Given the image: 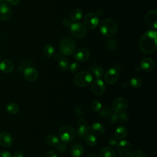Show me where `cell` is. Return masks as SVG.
I'll use <instances>...</instances> for the list:
<instances>
[{
  "instance_id": "cell-27",
  "label": "cell",
  "mask_w": 157,
  "mask_h": 157,
  "mask_svg": "<svg viewBox=\"0 0 157 157\" xmlns=\"http://www.w3.org/2000/svg\"><path fill=\"white\" fill-rule=\"evenodd\" d=\"M43 53L47 58H51L54 55L55 48L51 44H47L44 47Z\"/></svg>"
},
{
  "instance_id": "cell-20",
  "label": "cell",
  "mask_w": 157,
  "mask_h": 157,
  "mask_svg": "<svg viewBox=\"0 0 157 157\" xmlns=\"http://www.w3.org/2000/svg\"><path fill=\"white\" fill-rule=\"evenodd\" d=\"M100 157H115V150L109 147H105L102 148L99 152Z\"/></svg>"
},
{
  "instance_id": "cell-17",
  "label": "cell",
  "mask_w": 157,
  "mask_h": 157,
  "mask_svg": "<svg viewBox=\"0 0 157 157\" xmlns=\"http://www.w3.org/2000/svg\"><path fill=\"white\" fill-rule=\"evenodd\" d=\"M13 143V137L12 136L6 132H3L0 134V145L4 147H9Z\"/></svg>"
},
{
  "instance_id": "cell-7",
  "label": "cell",
  "mask_w": 157,
  "mask_h": 157,
  "mask_svg": "<svg viewBox=\"0 0 157 157\" xmlns=\"http://www.w3.org/2000/svg\"><path fill=\"white\" fill-rule=\"evenodd\" d=\"M71 34L76 38L83 37L86 33V28L80 22L72 23L70 26Z\"/></svg>"
},
{
  "instance_id": "cell-37",
  "label": "cell",
  "mask_w": 157,
  "mask_h": 157,
  "mask_svg": "<svg viewBox=\"0 0 157 157\" xmlns=\"http://www.w3.org/2000/svg\"><path fill=\"white\" fill-rule=\"evenodd\" d=\"M56 149L58 150V151L59 152V153H63L66 151V143L63 142V141H59V144L56 145Z\"/></svg>"
},
{
  "instance_id": "cell-32",
  "label": "cell",
  "mask_w": 157,
  "mask_h": 157,
  "mask_svg": "<svg viewBox=\"0 0 157 157\" xmlns=\"http://www.w3.org/2000/svg\"><path fill=\"white\" fill-rule=\"evenodd\" d=\"M112 113V110L109 107H104L99 111V114L102 117H107Z\"/></svg>"
},
{
  "instance_id": "cell-33",
  "label": "cell",
  "mask_w": 157,
  "mask_h": 157,
  "mask_svg": "<svg viewBox=\"0 0 157 157\" xmlns=\"http://www.w3.org/2000/svg\"><path fill=\"white\" fill-rule=\"evenodd\" d=\"M109 122L112 124H114L117 123L119 121V113L117 112L111 113L109 116Z\"/></svg>"
},
{
  "instance_id": "cell-29",
  "label": "cell",
  "mask_w": 157,
  "mask_h": 157,
  "mask_svg": "<svg viewBox=\"0 0 157 157\" xmlns=\"http://www.w3.org/2000/svg\"><path fill=\"white\" fill-rule=\"evenodd\" d=\"M18 105L14 102H10L6 106V111L10 114H15L18 112Z\"/></svg>"
},
{
  "instance_id": "cell-39",
  "label": "cell",
  "mask_w": 157,
  "mask_h": 157,
  "mask_svg": "<svg viewBox=\"0 0 157 157\" xmlns=\"http://www.w3.org/2000/svg\"><path fill=\"white\" fill-rule=\"evenodd\" d=\"M129 120V117L128 115L126 113H120L119 114V121L121 123H126Z\"/></svg>"
},
{
  "instance_id": "cell-41",
  "label": "cell",
  "mask_w": 157,
  "mask_h": 157,
  "mask_svg": "<svg viewBox=\"0 0 157 157\" xmlns=\"http://www.w3.org/2000/svg\"><path fill=\"white\" fill-rule=\"evenodd\" d=\"M5 1H6L7 4L11 6H17L20 2V0H5Z\"/></svg>"
},
{
  "instance_id": "cell-26",
  "label": "cell",
  "mask_w": 157,
  "mask_h": 157,
  "mask_svg": "<svg viewBox=\"0 0 157 157\" xmlns=\"http://www.w3.org/2000/svg\"><path fill=\"white\" fill-rule=\"evenodd\" d=\"M58 66L60 70L63 71H66L69 67V61L66 57H61L58 61Z\"/></svg>"
},
{
  "instance_id": "cell-10",
  "label": "cell",
  "mask_w": 157,
  "mask_h": 157,
  "mask_svg": "<svg viewBox=\"0 0 157 157\" xmlns=\"http://www.w3.org/2000/svg\"><path fill=\"white\" fill-rule=\"evenodd\" d=\"M128 107L127 101L123 98H116L112 103V107L113 110L118 113L123 112Z\"/></svg>"
},
{
  "instance_id": "cell-22",
  "label": "cell",
  "mask_w": 157,
  "mask_h": 157,
  "mask_svg": "<svg viewBox=\"0 0 157 157\" xmlns=\"http://www.w3.org/2000/svg\"><path fill=\"white\" fill-rule=\"evenodd\" d=\"M128 134L127 129L124 126L118 127L115 131V136L116 139L122 140L125 138Z\"/></svg>"
},
{
  "instance_id": "cell-45",
  "label": "cell",
  "mask_w": 157,
  "mask_h": 157,
  "mask_svg": "<svg viewBox=\"0 0 157 157\" xmlns=\"http://www.w3.org/2000/svg\"><path fill=\"white\" fill-rule=\"evenodd\" d=\"M78 124L79 126H85V125L86 124V121L84 118H80V119L78 120Z\"/></svg>"
},
{
  "instance_id": "cell-12",
  "label": "cell",
  "mask_w": 157,
  "mask_h": 157,
  "mask_svg": "<svg viewBox=\"0 0 157 157\" xmlns=\"http://www.w3.org/2000/svg\"><path fill=\"white\" fill-rule=\"evenodd\" d=\"M90 51L83 47H80L74 52V56L75 59L78 62H84L86 61L90 57Z\"/></svg>"
},
{
  "instance_id": "cell-19",
  "label": "cell",
  "mask_w": 157,
  "mask_h": 157,
  "mask_svg": "<svg viewBox=\"0 0 157 157\" xmlns=\"http://www.w3.org/2000/svg\"><path fill=\"white\" fill-rule=\"evenodd\" d=\"M90 132L94 136H101L105 132V128L104 126L100 123H94L90 126Z\"/></svg>"
},
{
  "instance_id": "cell-15",
  "label": "cell",
  "mask_w": 157,
  "mask_h": 157,
  "mask_svg": "<svg viewBox=\"0 0 157 157\" xmlns=\"http://www.w3.org/2000/svg\"><path fill=\"white\" fill-rule=\"evenodd\" d=\"M25 78L28 82H34L38 77V72L36 69L32 67H26L23 71Z\"/></svg>"
},
{
  "instance_id": "cell-8",
  "label": "cell",
  "mask_w": 157,
  "mask_h": 157,
  "mask_svg": "<svg viewBox=\"0 0 157 157\" xmlns=\"http://www.w3.org/2000/svg\"><path fill=\"white\" fill-rule=\"evenodd\" d=\"M117 151L123 157H126L130 155L132 151V145L127 140H121L117 143Z\"/></svg>"
},
{
  "instance_id": "cell-24",
  "label": "cell",
  "mask_w": 157,
  "mask_h": 157,
  "mask_svg": "<svg viewBox=\"0 0 157 157\" xmlns=\"http://www.w3.org/2000/svg\"><path fill=\"white\" fill-rule=\"evenodd\" d=\"M91 72L98 79H101L104 74L103 69L98 66L94 65L91 67Z\"/></svg>"
},
{
  "instance_id": "cell-42",
  "label": "cell",
  "mask_w": 157,
  "mask_h": 157,
  "mask_svg": "<svg viewBox=\"0 0 157 157\" xmlns=\"http://www.w3.org/2000/svg\"><path fill=\"white\" fill-rule=\"evenodd\" d=\"M0 157H12V155L7 151H0Z\"/></svg>"
},
{
  "instance_id": "cell-36",
  "label": "cell",
  "mask_w": 157,
  "mask_h": 157,
  "mask_svg": "<svg viewBox=\"0 0 157 157\" xmlns=\"http://www.w3.org/2000/svg\"><path fill=\"white\" fill-rule=\"evenodd\" d=\"M101 107H102V104L99 101L94 100L92 102L91 109L94 112H99V110L101 109Z\"/></svg>"
},
{
  "instance_id": "cell-28",
  "label": "cell",
  "mask_w": 157,
  "mask_h": 157,
  "mask_svg": "<svg viewBox=\"0 0 157 157\" xmlns=\"http://www.w3.org/2000/svg\"><path fill=\"white\" fill-rule=\"evenodd\" d=\"M85 139L86 144L90 147H94L96 144L97 139H96V136H94L91 132L88 133L85 137Z\"/></svg>"
},
{
  "instance_id": "cell-44",
  "label": "cell",
  "mask_w": 157,
  "mask_h": 157,
  "mask_svg": "<svg viewBox=\"0 0 157 157\" xmlns=\"http://www.w3.org/2000/svg\"><path fill=\"white\" fill-rule=\"evenodd\" d=\"M63 25L64 26H66V27H69L70 28V26H71V25L72 24V22L70 20H69V19H67V18H66V19H64L63 20Z\"/></svg>"
},
{
  "instance_id": "cell-18",
  "label": "cell",
  "mask_w": 157,
  "mask_h": 157,
  "mask_svg": "<svg viewBox=\"0 0 157 157\" xmlns=\"http://www.w3.org/2000/svg\"><path fill=\"white\" fill-rule=\"evenodd\" d=\"M14 69L13 63L8 59H4L0 62V71L5 73H10Z\"/></svg>"
},
{
  "instance_id": "cell-1",
  "label": "cell",
  "mask_w": 157,
  "mask_h": 157,
  "mask_svg": "<svg viewBox=\"0 0 157 157\" xmlns=\"http://www.w3.org/2000/svg\"><path fill=\"white\" fill-rule=\"evenodd\" d=\"M157 32L150 30L145 32L141 37L139 42L140 50L145 53H151L157 48Z\"/></svg>"
},
{
  "instance_id": "cell-3",
  "label": "cell",
  "mask_w": 157,
  "mask_h": 157,
  "mask_svg": "<svg viewBox=\"0 0 157 157\" xmlns=\"http://www.w3.org/2000/svg\"><path fill=\"white\" fill-rule=\"evenodd\" d=\"M59 48L62 55L64 56H70L73 54L75 50V41L71 37H64L60 41Z\"/></svg>"
},
{
  "instance_id": "cell-25",
  "label": "cell",
  "mask_w": 157,
  "mask_h": 157,
  "mask_svg": "<svg viewBox=\"0 0 157 157\" xmlns=\"http://www.w3.org/2000/svg\"><path fill=\"white\" fill-rule=\"evenodd\" d=\"M59 138L55 136V134H48L47 137H46V142L47 143L53 147H56V145L59 144Z\"/></svg>"
},
{
  "instance_id": "cell-35",
  "label": "cell",
  "mask_w": 157,
  "mask_h": 157,
  "mask_svg": "<svg viewBox=\"0 0 157 157\" xmlns=\"http://www.w3.org/2000/svg\"><path fill=\"white\" fill-rule=\"evenodd\" d=\"M129 157H147V155L144 151L136 150L130 154Z\"/></svg>"
},
{
  "instance_id": "cell-6",
  "label": "cell",
  "mask_w": 157,
  "mask_h": 157,
  "mask_svg": "<svg viewBox=\"0 0 157 157\" xmlns=\"http://www.w3.org/2000/svg\"><path fill=\"white\" fill-rule=\"evenodd\" d=\"M83 23L86 28H88L89 29H94L99 25V16L94 12L88 13L83 18Z\"/></svg>"
},
{
  "instance_id": "cell-47",
  "label": "cell",
  "mask_w": 157,
  "mask_h": 157,
  "mask_svg": "<svg viewBox=\"0 0 157 157\" xmlns=\"http://www.w3.org/2000/svg\"><path fill=\"white\" fill-rule=\"evenodd\" d=\"M86 157H99L96 154H94V153H91L88 155H87Z\"/></svg>"
},
{
  "instance_id": "cell-9",
  "label": "cell",
  "mask_w": 157,
  "mask_h": 157,
  "mask_svg": "<svg viewBox=\"0 0 157 157\" xmlns=\"http://www.w3.org/2000/svg\"><path fill=\"white\" fill-rule=\"evenodd\" d=\"M145 22L147 25L153 29H156L157 28V12L155 10H150L145 15Z\"/></svg>"
},
{
  "instance_id": "cell-11",
  "label": "cell",
  "mask_w": 157,
  "mask_h": 157,
  "mask_svg": "<svg viewBox=\"0 0 157 157\" xmlns=\"http://www.w3.org/2000/svg\"><path fill=\"white\" fill-rule=\"evenodd\" d=\"M118 79V72L115 68H110L108 69L105 75L104 80L109 85L115 84Z\"/></svg>"
},
{
  "instance_id": "cell-46",
  "label": "cell",
  "mask_w": 157,
  "mask_h": 157,
  "mask_svg": "<svg viewBox=\"0 0 157 157\" xmlns=\"http://www.w3.org/2000/svg\"><path fill=\"white\" fill-rule=\"evenodd\" d=\"M12 157H24V155L21 151H16L13 153Z\"/></svg>"
},
{
  "instance_id": "cell-31",
  "label": "cell",
  "mask_w": 157,
  "mask_h": 157,
  "mask_svg": "<svg viewBox=\"0 0 157 157\" xmlns=\"http://www.w3.org/2000/svg\"><path fill=\"white\" fill-rule=\"evenodd\" d=\"M130 85L134 88H139L142 85V81L140 78L134 77L131 78Z\"/></svg>"
},
{
  "instance_id": "cell-16",
  "label": "cell",
  "mask_w": 157,
  "mask_h": 157,
  "mask_svg": "<svg viewBox=\"0 0 157 157\" xmlns=\"http://www.w3.org/2000/svg\"><path fill=\"white\" fill-rule=\"evenodd\" d=\"M155 64L151 58H145L141 60L140 63V69L144 72H150L155 67Z\"/></svg>"
},
{
  "instance_id": "cell-14",
  "label": "cell",
  "mask_w": 157,
  "mask_h": 157,
  "mask_svg": "<svg viewBox=\"0 0 157 157\" xmlns=\"http://www.w3.org/2000/svg\"><path fill=\"white\" fill-rule=\"evenodd\" d=\"M12 15V9L7 3L0 4V20L2 21L8 20Z\"/></svg>"
},
{
  "instance_id": "cell-30",
  "label": "cell",
  "mask_w": 157,
  "mask_h": 157,
  "mask_svg": "<svg viewBox=\"0 0 157 157\" xmlns=\"http://www.w3.org/2000/svg\"><path fill=\"white\" fill-rule=\"evenodd\" d=\"M78 134L81 138H85V137L90 132V126H87L86 125L79 126L78 129Z\"/></svg>"
},
{
  "instance_id": "cell-21",
  "label": "cell",
  "mask_w": 157,
  "mask_h": 157,
  "mask_svg": "<svg viewBox=\"0 0 157 157\" xmlns=\"http://www.w3.org/2000/svg\"><path fill=\"white\" fill-rule=\"evenodd\" d=\"M83 147L80 145H75L72 147L70 153L72 157H81L83 153Z\"/></svg>"
},
{
  "instance_id": "cell-49",
  "label": "cell",
  "mask_w": 157,
  "mask_h": 157,
  "mask_svg": "<svg viewBox=\"0 0 157 157\" xmlns=\"http://www.w3.org/2000/svg\"><path fill=\"white\" fill-rule=\"evenodd\" d=\"M1 54H0V60H1Z\"/></svg>"
},
{
  "instance_id": "cell-34",
  "label": "cell",
  "mask_w": 157,
  "mask_h": 157,
  "mask_svg": "<svg viewBox=\"0 0 157 157\" xmlns=\"http://www.w3.org/2000/svg\"><path fill=\"white\" fill-rule=\"evenodd\" d=\"M106 45H107V47L109 50H115L117 48V43L116 40H113L112 39H110L107 40Z\"/></svg>"
},
{
  "instance_id": "cell-48",
  "label": "cell",
  "mask_w": 157,
  "mask_h": 157,
  "mask_svg": "<svg viewBox=\"0 0 157 157\" xmlns=\"http://www.w3.org/2000/svg\"><path fill=\"white\" fill-rule=\"evenodd\" d=\"M4 0H0V2H1V1H3Z\"/></svg>"
},
{
  "instance_id": "cell-23",
  "label": "cell",
  "mask_w": 157,
  "mask_h": 157,
  "mask_svg": "<svg viewBox=\"0 0 157 157\" xmlns=\"http://www.w3.org/2000/svg\"><path fill=\"white\" fill-rule=\"evenodd\" d=\"M82 17H83V12L81 9L78 8L73 9L70 13V17L71 20H72L74 21H79L82 18Z\"/></svg>"
},
{
  "instance_id": "cell-5",
  "label": "cell",
  "mask_w": 157,
  "mask_h": 157,
  "mask_svg": "<svg viewBox=\"0 0 157 157\" xmlns=\"http://www.w3.org/2000/svg\"><path fill=\"white\" fill-rule=\"evenodd\" d=\"M75 134L74 129L71 125L68 124L62 126L58 131L59 139L65 143L71 142L74 138Z\"/></svg>"
},
{
  "instance_id": "cell-13",
  "label": "cell",
  "mask_w": 157,
  "mask_h": 157,
  "mask_svg": "<svg viewBox=\"0 0 157 157\" xmlns=\"http://www.w3.org/2000/svg\"><path fill=\"white\" fill-rule=\"evenodd\" d=\"M105 90V84L101 79H96L94 80L91 83L92 92L98 96L102 95Z\"/></svg>"
},
{
  "instance_id": "cell-40",
  "label": "cell",
  "mask_w": 157,
  "mask_h": 157,
  "mask_svg": "<svg viewBox=\"0 0 157 157\" xmlns=\"http://www.w3.org/2000/svg\"><path fill=\"white\" fill-rule=\"evenodd\" d=\"M108 143L109 144V145H110L112 146H115L117 144L118 142H117V140L116 138H115L113 137H111L109 139Z\"/></svg>"
},
{
  "instance_id": "cell-4",
  "label": "cell",
  "mask_w": 157,
  "mask_h": 157,
  "mask_svg": "<svg viewBox=\"0 0 157 157\" xmlns=\"http://www.w3.org/2000/svg\"><path fill=\"white\" fill-rule=\"evenodd\" d=\"M93 81L92 74L86 71H82L77 73L74 77V82L80 87L88 86Z\"/></svg>"
},
{
  "instance_id": "cell-43",
  "label": "cell",
  "mask_w": 157,
  "mask_h": 157,
  "mask_svg": "<svg viewBox=\"0 0 157 157\" xmlns=\"http://www.w3.org/2000/svg\"><path fill=\"white\" fill-rule=\"evenodd\" d=\"M45 157H58V156L55 151L50 150L47 153Z\"/></svg>"
},
{
  "instance_id": "cell-2",
  "label": "cell",
  "mask_w": 157,
  "mask_h": 157,
  "mask_svg": "<svg viewBox=\"0 0 157 157\" xmlns=\"http://www.w3.org/2000/svg\"><path fill=\"white\" fill-rule=\"evenodd\" d=\"M118 23L113 18H108L103 20L99 25V30L101 34L105 37L114 36L118 31Z\"/></svg>"
},
{
  "instance_id": "cell-38",
  "label": "cell",
  "mask_w": 157,
  "mask_h": 157,
  "mask_svg": "<svg viewBox=\"0 0 157 157\" xmlns=\"http://www.w3.org/2000/svg\"><path fill=\"white\" fill-rule=\"evenodd\" d=\"M79 69V64L76 63L74 62L71 65H69V71L71 73H75Z\"/></svg>"
}]
</instances>
